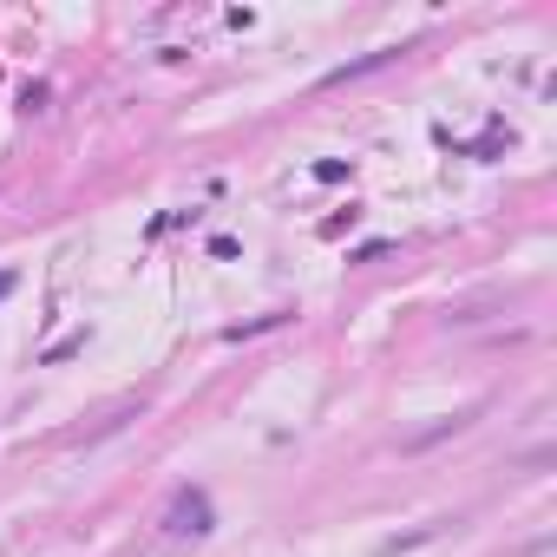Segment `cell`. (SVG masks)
<instances>
[{
    "label": "cell",
    "mask_w": 557,
    "mask_h": 557,
    "mask_svg": "<svg viewBox=\"0 0 557 557\" xmlns=\"http://www.w3.org/2000/svg\"><path fill=\"white\" fill-rule=\"evenodd\" d=\"M164 531H191V537H204V531H210V505H204V492H184Z\"/></svg>",
    "instance_id": "6da1fadb"
},
{
    "label": "cell",
    "mask_w": 557,
    "mask_h": 557,
    "mask_svg": "<svg viewBox=\"0 0 557 557\" xmlns=\"http://www.w3.org/2000/svg\"><path fill=\"white\" fill-rule=\"evenodd\" d=\"M7 289H13V276H0V295H7Z\"/></svg>",
    "instance_id": "277c9868"
},
{
    "label": "cell",
    "mask_w": 557,
    "mask_h": 557,
    "mask_svg": "<svg viewBox=\"0 0 557 557\" xmlns=\"http://www.w3.org/2000/svg\"><path fill=\"white\" fill-rule=\"evenodd\" d=\"M79 348H86V328L66 334V341H53V348H46V361H66V354H79Z\"/></svg>",
    "instance_id": "7a4b0ae2"
},
{
    "label": "cell",
    "mask_w": 557,
    "mask_h": 557,
    "mask_svg": "<svg viewBox=\"0 0 557 557\" xmlns=\"http://www.w3.org/2000/svg\"><path fill=\"white\" fill-rule=\"evenodd\" d=\"M315 177H322V184H341L348 164H341V158H322V164H315Z\"/></svg>",
    "instance_id": "3957f363"
}]
</instances>
